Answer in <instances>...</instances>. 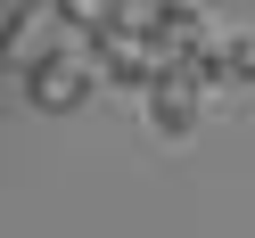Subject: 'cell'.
Here are the masks:
<instances>
[{"mask_svg":"<svg viewBox=\"0 0 255 238\" xmlns=\"http://www.w3.org/2000/svg\"><path fill=\"white\" fill-rule=\"evenodd\" d=\"M91 82H99V74H91L66 41H41V50L25 58V99H33L41 115H74V107L91 99Z\"/></svg>","mask_w":255,"mask_h":238,"instance_id":"obj_1","label":"cell"},{"mask_svg":"<svg viewBox=\"0 0 255 238\" xmlns=\"http://www.w3.org/2000/svg\"><path fill=\"white\" fill-rule=\"evenodd\" d=\"M99 74L107 82H124V90H156V82H173V66H156L140 41H124V33H99Z\"/></svg>","mask_w":255,"mask_h":238,"instance_id":"obj_2","label":"cell"},{"mask_svg":"<svg viewBox=\"0 0 255 238\" xmlns=\"http://www.w3.org/2000/svg\"><path fill=\"white\" fill-rule=\"evenodd\" d=\"M148 123H156L165 140H189V132H198V90H189L181 74L156 82V90H148Z\"/></svg>","mask_w":255,"mask_h":238,"instance_id":"obj_3","label":"cell"}]
</instances>
